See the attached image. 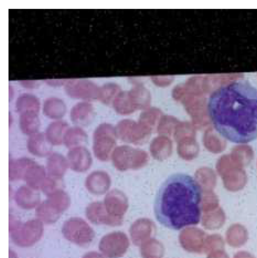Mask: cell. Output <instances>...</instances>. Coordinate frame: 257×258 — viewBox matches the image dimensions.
Returning a JSON list of instances; mask_svg holds the SVG:
<instances>
[{"label":"cell","mask_w":257,"mask_h":258,"mask_svg":"<svg viewBox=\"0 0 257 258\" xmlns=\"http://www.w3.org/2000/svg\"><path fill=\"white\" fill-rule=\"evenodd\" d=\"M209 116L222 137L244 144L257 138V87L247 79L223 84L210 94Z\"/></svg>","instance_id":"1"},{"label":"cell","mask_w":257,"mask_h":258,"mask_svg":"<svg viewBox=\"0 0 257 258\" xmlns=\"http://www.w3.org/2000/svg\"><path fill=\"white\" fill-rule=\"evenodd\" d=\"M202 209L201 185L193 176L184 173L169 175L159 187L155 197L157 220L172 229L198 224Z\"/></svg>","instance_id":"2"},{"label":"cell","mask_w":257,"mask_h":258,"mask_svg":"<svg viewBox=\"0 0 257 258\" xmlns=\"http://www.w3.org/2000/svg\"><path fill=\"white\" fill-rule=\"evenodd\" d=\"M9 231L15 244L23 247H29L37 242L42 236L43 222L36 219L22 223L10 216Z\"/></svg>","instance_id":"3"},{"label":"cell","mask_w":257,"mask_h":258,"mask_svg":"<svg viewBox=\"0 0 257 258\" xmlns=\"http://www.w3.org/2000/svg\"><path fill=\"white\" fill-rule=\"evenodd\" d=\"M62 233L68 240L80 246L89 244L95 236L92 227L84 219L79 217L66 220L62 225Z\"/></svg>","instance_id":"4"},{"label":"cell","mask_w":257,"mask_h":258,"mask_svg":"<svg viewBox=\"0 0 257 258\" xmlns=\"http://www.w3.org/2000/svg\"><path fill=\"white\" fill-rule=\"evenodd\" d=\"M129 246L126 235L122 232H113L104 235L100 240L99 248L107 258H117L123 255Z\"/></svg>","instance_id":"5"},{"label":"cell","mask_w":257,"mask_h":258,"mask_svg":"<svg viewBox=\"0 0 257 258\" xmlns=\"http://www.w3.org/2000/svg\"><path fill=\"white\" fill-rule=\"evenodd\" d=\"M207 235L202 230L190 227L182 230L179 236L182 247L186 250L195 253L204 252Z\"/></svg>","instance_id":"6"},{"label":"cell","mask_w":257,"mask_h":258,"mask_svg":"<svg viewBox=\"0 0 257 258\" xmlns=\"http://www.w3.org/2000/svg\"><path fill=\"white\" fill-rule=\"evenodd\" d=\"M65 90L71 97L78 99H92L98 96L96 85L86 80H72L65 84Z\"/></svg>","instance_id":"7"},{"label":"cell","mask_w":257,"mask_h":258,"mask_svg":"<svg viewBox=\"0 0 257 258\" xmlns=\"http://www.w3.org/2000/svg\"><path fill=\"white\" fill-rule=\"evenodd\" d=\"M86 215L88 219L95 224L111 226H119L122 224L121 219L107 214L102 205L98 202L91 203L87 206Z\"/></svg>","instance_id":"8"},{"label":"cell","mask_w":257,"mask_h":258,"mask_svg":"<svg viewBox=\"0 0 257 258\" xmlns=\"http://www.w3.org/2000/svg\"><path fill=\"white\" fill-rule=\"evenodd\" d=\"M67 159L71 169L78 172H83L88 170L92 161L90 153L83 146L70 149Z\"/></svg>","instance_id":"9"},{"label":"cell","mask_w":257,"mask_h":258,"mask_svg":"<svg viewBox=\"0 0 257 258\" xmlns=\"http://www.w3.org/2000/svg\"><path fill=\"white\" fill-rule=\"evenodd\" d=\"M155 225L148 219H139L134 223L130 230L132 240L136 245H142L153 235Z\"/></svg>","instance_id":"10"},{"label":"cell","mask_w":257,"mask_h":258,"mask_svg":"<svg viewBox=\"0 0 257 258\" xmlns=\"http://www.w3.org/2000/svg\"><path fill=\"white\" fill-rule=\"evenodd\" d=\"M52 147L45 134L41 133L30 136L27 142L28 151L38 157L49 156L51 154Z\"/></svg>","instance_id":"11"},{"label":"cell","mask_w":257,"mask_h":258,"mask_svg":"<svg viewBox=\"0 0 257 258\" xmlns=\"http://www.w3.org/2000/svg\"><path fill=\"white\" fill-rule=\"evenodd\" d=\"M15 200L20 208L30 210L37 207L40 204V196L38 190L24 185L20 187L16 191Z\"/></svg>","instance_id":"12"},{"label":"cell","mask_w":257,"mask_h":258,"mask_svg":"<svg viewBox=\"0 0 257 258\" xmlns=\"http://www.w3.org/2000/svg\"><path fill=\"white\" fill-rule=\"evenodd\" d=\"M94 115L93 105L87 102H79L71 110L70 117L73 122L80 125L89 123Z\"/></svg>","instance_id":"13"},{"label":"cell","mask_w":257,"mask_h":258,"mask_svg":"<svg viewBox=\"0 0 257 258\" xmlns=\"http://www.w3.org/2000/svg\"><path fill=\"white\" fill-rule=\"evenodd\" d=\"M68 167L67 159L61 154L54 153L48 156L46 169L49 176L60 179L65 175Z\"/></svg>","instance_id":"14"},{"label":"cell","mask_w":257,"mask_h":258,"mask_svg":"<svg viewBox=\"0 0 257 258\" xmlns=\"http://www.w3.org/2000/svg\"><path fill=\"white\" fill-rule=\"evenodd\" d=\"M46 178L44 168L34 161L26 171L23 180L27 186L38 190L40 189Z\"/></svg>","instance_id":"15"},{"label":"cell","mask_w":257,"mask_h":258,"mask_svg":"<svg viewBox=\"0 0 257 258\" xmlns=\"http://www.w3.org/2000/svg\"><path fill=\"white\" fill-rule=\"evenodd\" d=\"M248 234L246 228L240 224H234L227 229L226 239L228 244L233 247H239L247 241Z\"/></svg>","instance_id":"16"},{"label":"cell","mask_w":257,"mask_h":258,"mask_svg":"<svg viewBox=\"0 0 257 258\" xmlns=\"http://www.w3.org/2000/svg\"><path fill=\"white\" fill-rule=\"evenodd\" d=\"M68 128V124L65 121L56 120L48 125L45 134L52 146L60 145L63 143L64 137Z\"/></svg>","instance_id":"17"},{"label":"cell","mask_w":257,"mask_h":258,"mask_svg":"<svg viewBox=\"0 0 257 258\" xmlns=\"http://www.w3.org/2000/svg\"><path fill=\"white\" fill-rule=\"evenodd\" d=\"M34 161L27 158L11 159L9 163V178L10 181L24 179L29 167Z\"/></svg>","instance_id":"18"},{"label":"cell","mask_w":257,"mask_h":258,"mask_svg":"<svg viewBox=\"0 0 257 258\" xmlns=\"http://www.w3.org/2000/svg\"><path fill=\"white\" fill-rule=\"evenodd\" d=\"M43 112L47 117L58 119L62 118L66 112V106L60 99L50 97L46 99L43 104Z\"/></svg>","instance_id":"19"},{"label":"cell","mask_w":257,"mask_h":258,"mask_svg":"<svg viewBox=\"0 0 257 258\" xmlns=\"http://www.w3.org/2000/svg\"><path fill=\"white\" fill-rule=\"evenodd\" d=\"M16 107L20 115L27 113L38 114L40 109V102L35 96L23 94L18 97Z\"/></svg>","instance_id":"20"},{"label":"cell","mask_w":257,"mask_h":258,"mask_svg":"<svg viewBox=\"0 0 257 258\" xmlns=\"http://www.w3.org/2000/svg\"><path fill=\"white\" fill-rule=\"evenodd\" d=\"M85 131L79 126L69 127L63 139V144L70 149L83 146L87 140Z\"/></svg>","instance_id":"21"},{"label":"cell","mask_w":257,"mask_h":258,"mask_svg":"<svg viewBox=\"0 0 257 258\" xmlns=\"http://www.w3.org/2000/svg\"><path fill=\"white\" fill-rule=\"evenodd\" d=\"M36 214L38 219L46 224L55 222L62 214L51 205L46 200L38 206Z\"/></svg>","instance_id":"22"},{"label":"cell","mask_w":257,"mask_h":258,"mask_svg":"<svg viewBox=\"0 0 257 258\" xmlns=\"http://www.w3.org/2000/svg\"><path fill=\"white\" fill-rule=\"evenodd\" d=\"M19 124L22 132L29 136L38 133L40 125L38 114L34 113L20 114Z\"/></svg>","instance_id":"23"},{"label":"cell","mask_w":257,"mask_h":258,"mask_svg":"<svg viewBox=\"0 0 257 258\" xmlns=\"http://www.w3.org/2000/svg\"><path fill=\"white\" fill-rule=\"evenodd\" d=\"M105 176L99 171L91 172L85 180V186L87 190L93 195L101 193L105 188Z\"/></svg>","instance_id":"24"},{"label":"cell","mask_w":257,"mask_h":258,"mask_svg":"<svg viewBox=\"0 0 257 258\" xmlns=\"http://www.w3.org/2000/svg\"><path fill=\"white\" fill-rule=\"evenodd\" d=\"M164 250V247L160 242L151 238L141 245V253L143 258H162Z\"/></svg>","instance_id":"25"},{"label":"cell","mask_w":257,"mask_h":258,"mask_svg":"<svg viewBox=\"0 0 257 258\" xmlns=\"http://www.w3.org/2000/svg\"><path fill=\"white\" fill-rule=\"evenodd\" d=\"M48 202L62 213L70 205V198L68 195L61 189H59L47 197Z\"/></svg>","instance_id":"26"},{"label":"cell","mask_w":257,"mask_h":258,"mask_svg":"<svg viewBox=\"0 0 257 258\" xmlns=\"http://www.w3.org/2000/svg\"><path fill=\"white\" fill-rule=\"evenodd\" d=\"M224 242L221 236L213 234L207 236L206 238L204 252L211 253L218 250L224 249Z\"/></svg>","instance_id":"27"},{"label":"cell","mask_w":257,"mask_h":258,"mask_svg":"<svg viewBox=\"0 0 257 258\" xmlns=\"http://www.w3.org/2000/svg\"><path fill=\"white\" fill-rule=\"evenodd\" d=\"M225 222V218L222 214L214 216H204L202 224L207 229L214 230L221 227Z\"/></svg>","instance_id":"28"},{"label":"cell","mask_w":257,"mask_h":258,"mask_svg":"<svg viewBox=\"0 0 257 258\" xmlns=\"http://www.w3.org/2000/svg\"><path fill=\"white\" fill-rule=\"evenodd\" d=\"M59 179L48 176L46 177L40 189L47 197L60 189L58 183Z\"/></svg>","instance_id":"29"},{"label":"cell","mask_w":257,"mask_h":258,"mask_svg":"<svg viewBox=\"0 0 257 258\" xmlns=\"http://www.w3.org/2000/svg\"><path fill=\"white\" fill-rule=\"evenodd\" d=\"M207 258H229L227 254L223 250H218L209 253Z\"/></svg>","instance_id":"30"},{"label":"cell","mask_w":257,"mask_h":258,"mask_svg":"<svg viewBox=\"0 0 257 258\" xmlns=\"http://www.w3.org/2000/svg\"><path fill=\"white\" fill-rule=\"evenodd\" d=\"M234 258H255L252 254L250 253L244 251H241L237 252L234 255Z\"/></svg>","instance_id":"31"},{"label":"cell","mask_w":257,"mask_h":258,"mask_svg":"<svg viewBox=\"0 0 257 258\" xmlns=\"http://www.w3.org/2000/svg\"><path fill=\"white\" fill-rule=\"evenodd\" d=\"M68 81L65 80H48L46 81L47 84L52 86H60L66 84Z\"/></svg>","instance_id":"32"},{"label":"cell","mask_w":257,"mask_h":258,"mask_svg":"<svg viewBox=\"0 0 257 258\" xmlns=\"http://www.w3.org/2000/svg\"><path fill=\"white\" fill-rule=\"evenodd\" d=\"M82 258H105L103 255L95 252L91 251L86 253Z\"/></svg>","instance_id":"33"},{"label":"cell","mask_w":257,"mask_h":258,"mask_svg":"<svg viewBox=\"0 0 257 258\" xmlns=\"http://www.w3.org/2000/svg\"><path fill=\"white\" fill-rule=\"evenodd\" d=\"M21 85L26 88H32L36 85V82L33 81H22L20 82Z\"/></svg>","instance_id":"34"},{"label":"cell","mask_w":257,"mask_h":258,"mask_svg":"<svg viewBox=\"0 0 257 258\" xmlns=\"http://www.w3.org/2000/svg\"><path fill=\"white\" fill-rule=\"evenodd\" d=\"M13 88H12V87H11V86H9V98L10 99L11 97L12 98L13 97Z\"/></svg>","instance_id":"35"},{"label":"cell","mask_w":257,"mask_h":258,"mask_svg":"<svg viewBox=\"0 0 257 258\" xmlns=\"http://www.w3.org/2000/svg\"><path fill=\"white\" fill-rule=\"evenodd\" d=\"M13 120V118L12 115L11 114H9V126H10L11 124H12Z\"/></svg>","instance_id":"36"}]
</instances>
